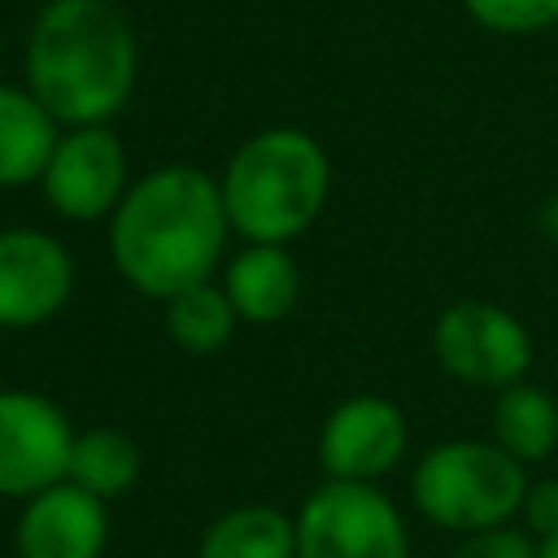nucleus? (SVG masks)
Wrapping results in <instances>:
<instances>
[{"label": "nucleus", "mask_w": 558, "mask_h": 558, "mask_svg": "<svg viewBox=\"0 0 558 558\" xmlns=\"http://www.w3.org/2000/svg\"><path fill=\"white\" fill-rule=\"evenodd\" d=\"M70 414L35 388H0V497L26 501L65 480Z\"/></svg>", "instance_id": "obj_8"}, {"label": "nucleus", "mask_w": 558, "mask_h": 558, "mask_svg": "<svg viewBox=\"0 0 558 558\" xmlns=\"http://www.w3.org/2000/svg\"><path fill=\"white\" fill-rule=\"evenodd\" d=\"M432 357L449 379L501 392L510 384H523L532 366V336L506 305L466 296L436 314Z\"/></svg>", "instance_id": "obj_6"}, {"label": "nucleus", "mask_w": 558, "mask_h": 558, "mask_svg": "<svg viewBox=\"0 0 558 558\" xmlns=\"http://www.w3.org/2000/svg\"><path fill=\"white\" fill-rule=\"evenodd\" d=\"M527 466L514 462L497 440H440L410 471L414 510L445 532H484L501 527L523 510Z\"/></svg>", "instance_id": "obj_4"}, {"label": "nucleus", "mask_w": 558, "mask_h": 558, "mask_svg": "<svg viewBox=\"0 0 558 558\" xmlns=\"http://www.w3.org/2000/svg\"><path fill=\"white\" fill-rule=\"evenodd\" d=\"M405 445H410V432H405L401 405L379 392H357L327 410L314 453H318L323 480L379 484L392 466H401Z\"/></svg>", "instance_id": "obj_9"}, {"label": "nucleus", "mask_w": 558, "mask_h": 558, "mask_svg": "<svg viewBox=\"0 0 558 558\" xmlns=\"http://www.w3.org/2000/svg\"><path fill=\"white\" fill-rule=\"evenodd\" d=\"M161 318H166V336L174 340V349L192 353V357H214L218 349H227V340L235 336L240 318L222 292L218 279L196 283L174 292L170 301H161Z\"/></svg>", "instance_id": "obj_17"}, {"label": "nucleus", "mask_w": 558, "mask_h": 558, "mask_svg": "<svg viewBox=\"0 0 558 558\" xmlns=\"http://www.w3.org/2000/svg\"><path fill=\"white\" fill-rule=\"evenodd\" d=\"M131 187L126 144L113 122L96 126H61L52 157L39 174L44 201L70 222H109Z\"/></svg>", "instance_id": "obj_7"}, {"label": "nucleus", "mask_w": 558, "mask_h": 558, "mask_svg": "<svg viewBox=\"0 0 558 558\" xmlns=\"http://www.w3.org/2000/svg\"><path fill=\"white\" fill-rule=\"evenodd\" d=\"M61 126L17 83H0V187L39 183Z\"/></svg>", "instance_id": "obj_13"}, {"label": "nucleus", "mask_w": 558, "mask_h": 558, "mask_svg": "<svg viewBox=\"0 0 558 558\" xmlns=\"http://www.w3.org/2000/svg\"><path fill=\"white\" fill-rule=\"evenodd\" d=\"M196 558H296V519L279 506H231L201 532Z\"/></svg>", "instance_id": "obj_14"}, {"label": "nucleus", "mask_w": 558, "mask_h": 558, "mask_svg": "<svg viewBox=\"0 0 558 558\" xmlns=\"http://www.w3.org/2000/svg\"><path fill=\"white\" fill-rule=\"evenodd\" d=\"M523 527L545 541L558 532V480H527V493H523Z\"/></svg>", "instance_id": "obj_20"}, {"label": "nucleus", "mask_w": 558, "mask_h": 558, "mask_svg": "<svg viewBox=\"0 0 558 558\" xmlns=\"http://www.w3.org/2000/svg\"><path fill=\"white\" fill-rule=\"evenodd\" d=\"M536 222H541V231L549 235V244H558V196H549V201L541 205V218H536Z\"/></svg>", "instance_id": "obj_21"}, {"label": "nucleus", "mask_w": 558, "mask_h": 558, "mask_svg": "<svg viewBox=\"0 0 558 558\" xmlns=\"http://www.w3.org/2000/svg\"><path fill=\"white\" fill-rule=\"evenodd\" d=\"M493 440L523 466L558 449V401L536 384H510L493 401Z\"/></svg>", "instance_id": "obj_16"}, {"label": "nucleus", "mask_w": 558, "mask_h": 558, "mask_svg": "<svg viewBox=\"0 0 558 558\" xmlns=\"http://www.w3.org/2000/svg\"><path fill=\"white\" fill-rule=\"evenodd\" d=\"M74 296L70 248L39 227L0 231V331H31L52 323Z\"/></svg>", "instance_id": "obj_10"}, {"label": "nucleus", "mask_w": 558, "mask_h": 558, "mask_svg": "<svg viewBox=\"0 0 558 558\" xmlns=\"http://www.w3.org/2000/svg\"><path fill=\"white\" fill-rule=\"evenodd\" d=\"M140 78V39L113 0H44L22 48V87L57 126L113 122Z\"/></svg>", "instance_id": "obj_2"}, {"label": "nucleus", "mask_w": 558, "mask_h": 558, "mask_svg": "<svg viewBox=\"0 0 558 558\" xmlns=\"http://www.w3.org/2000/svg\"><path fill=\"white\" fill-rule=\"evenodd\" d=\"M541 558H558V532L541 541Z\"/></svg>", "instance_id": "obj_22"}, {"label": "nucleus", "mask_w": 558, "mask_h": 558, "mask_svg": "<svg viewBox=\"0 0 558 558\" xmlns=\"http://www.w3.org/2000/svg\"><path fill=\"white\" fill-rule=\"evenodd\" d=\"M109 545V506L61 480L22 501L13 523L17 558H100Z\"/></svg>", "instance_id": "obj_11"}, {"label": "nucleus", "mask_w": 558, "mask_h": 558, "mask_svg": "<svg viewBox=\"0 0 558 558\" xmlns=\"http://www.w3.org/2000/svg\"><path fill=\"white\" fill-rule=\"evenodd\" d=\"M231 310L240 323L270 327L283 323L296 310L301 296V266L288 253V244H244L222 262L218 275Z\"/></svg>", "instance_id": "obj_12"}, {"label": "nucleus", "mask_w": 558, "mask_h": 558, "mask_svg": "<svg viewBox=\"0 0 558 558\" xmlns=\"http://www.w3.org/2000/svg\"><path fill=\"white\" fill-rule=\"evenodd\" d=\"M449 558H541V541L527 527H484V532H466Z\"/></svg>", "instance_id": "obj_19"}, {"label": "nucleus", "mask_w": 558, "mask_h": 558, "mask_svg": "<svg viewBox=\"0 0 558 558\" xmlns=\"http://www.w3.org/2000/svg\"><path fill=\"white\" fill-rule=\"evenodd\" d=\"M462 9L493 35H536L558 26V0H462Z\"/></svg>", "instance_id": "obj_18"}, {"label": "nucleus", "mask_w": 558, "mask_h": 558, "mask_svg": "<svg viewBox=\"0 0 558 558\" xmlns=\"http://www.w3.org/2000/svg\"><path fill=\"white\" fill-rule=\"evenodd\" d=\"M105 227L118 279L148 301H170L183 288L209 283L227 262L231 222L218 174L201 166L170 161L131 179Z\"/></svg>", "instance_id": "obj_1"}, {"label": "nucleus", "mask_w": 558, "mask_h": 558, "mask_svg": "<svg viewBox=\"0 0 558 558\" xmlns=\"http://www.w3.org/2000/svg\"><path fill=\"white\" fill-rule=\"evenodd\" d=\"M140 471H144V453L126 432H118V427L74 432L65 480L78 484L83 493H92V497H100L109 506V501L126 497L140 484Z\"/></svg>", "instance_id": "obj_15"}, {"label": "nucleus", "mask_w": 558, "mask_h": 558, "mask_svg": "<svg viewBox=\"0 0 558 558\" xmlns=\"http://www.w3.org/2000/svg\"><path fill=\"white\" fill-rule=\"evenodd\" d=\"M296 519V558H410V532L375 484L323 480Z\"/></svg>", "instance_id": "obj_5"}, {"label": "nucleus", "mask_w": 558, "mask_h": 558, "mask_svg": "<svg viewBox=\"0 0 558 558\" xmlns=\"http://www.w3.org/2000/svg\"><path fill=\"white\" fill-rule=\"evenodd\" d=\"M231 235L244 244H292L331 196V157L301 126H266L248 135L218 174Z\"/></svg>", "instance_id": "obj_3"}]
</instances>
